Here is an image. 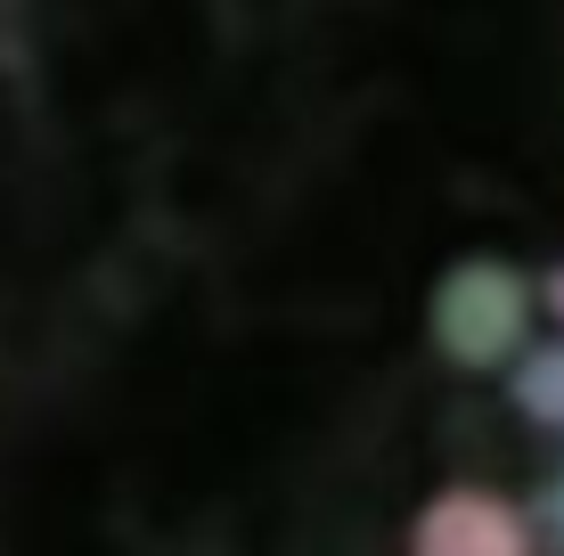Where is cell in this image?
Wrapping results in <instances>:
<instances>
[{
	"label": "cell",
	"instance_id": "1",
	"mask_svg": "<svg viewBox=\"0 0 564 556\" xmlns=\"http://www.w3.org/2000/svg\"><path fill=\"white\" fill-rule=\"evenodd\" d=\"M523 410L549 417V426H564V352L532 360V377H523Z\"/></svg>",
	"mask_w": 564,
	"mask_h": 556
},
{
	"label": "cell",
	"instance_id": "2",
	"mask_svg": "<svg viewBox=\"0 0 564 556\" xmlns=\"http://www.w3.org/2000/svg\"><path fill=\"white\" fill-rule=\"evenodd\" d=\"M549 303H556V312H564V271H556V279H549Z\"/></svg>",
	"mask_w": 564,
	"mask_h": 556
},
{
	"label": "cell",
	"instance_id": "3",
	"mask_svg": "<svg viewBox=\"0 0 564 556\" xmlns=\"http://www.w3.org/2000/svg\"><path fill=\"white\" fill-rule=\"evenodd\" d=\"M556 524H564V483H556Z\"/></svg>",
	"mask_w": 564,
	"mask_h": 556
}]
</instances>
